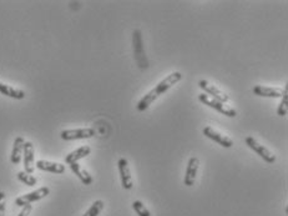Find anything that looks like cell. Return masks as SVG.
Returning <instances> with one entry per match:
<instances>
[{"instance_id":"1","label":"cell","mask_w":288,"mask_h":216,"mask_svg":"<svg viewBox=\"0 0 288 216\" xmlns=\"http://www.w3.org/2000/svg\"><path fill=\"white\" fill-rule=\"evenodd\" d=\"M181 79H182V74H181L180 71H175V73L170 74L169 76H166L164 80L160 81V83L157 84L154 89L150 90V91L147 92V94L145 95V96L142 97L139 102H137L136 109L139 110V112H145L146 109H149L150 105H151L152 102H154L155 100L160 96V95H162L164 92H166L167 90L171 89L175 84H177L178 81H181Z\"/></svg>"},{"instance_id":"2","label":"cell","mask_w":288,"mask_h":216,"mask_svg":"<svg viewBox=\"0 0 288 216\" xmlns=\"http://www.w3.org/2000/svg\"><path fill=\"white\" fill-rule=\"evenodd\" d=\"M198 100H200L202 104H205V105H207V106L212 107V109L217 110L218 113H221V114L226 115V117H228V118H234L237 115V112L233 109V107L228 106V105H226L225 102H221V101H218V100L213 99V97L208 96V95L205 94V92L198 95Z\"/></svg>"},{"instance_id":"3","label":"cell","mask_w":288,"mask_h":216,"mask_svg":"<svg viewBox=\"0 0 288 216\" xmlns=\"http://www.w3.org/2000/svg\"><path fill=\"white\" fill-rule=\"evenodd\" d=\"M244 141H246V145L248 146L249 149H252V150H253L254 153L259 156V158L263 159L266 163L273 164L274 161H276V156L272 154V151L269 150V149H267L264 145L259 144L254 138H252V136H247V138L244 139Z\"/></svg>"},{"instance_id":"4","label":"cell","mask_w":288,"mask_h":216,"mask_svg":"<svg viewBox=\"0 0 288 216\" xmlns=\"http://www.w3.org/2000/svg\"><path fill=\"white\" fill-rule=\"evenodd\" d=\"M49 194H50L49 187L43 186V187H40V189L35 190V191H32V192H29V194H25V195H22V196L17 197V200H15V205H18V206H20V207H24L25 205H32L33 202L39 201V200L44 199V197L48 196Z\"/></svg>"},{"instance_id":"5","label":"cell","mask_w":288,"mask_h":216,"mask_svg":"<svg viewBox=\"0 0 288 216\" xmlns=\"http://www.w3.org/2000/svg\"><path fill=\"white\" fill-rule=\"evenodd\" d=\"M96 134L95 129L93 128H84V129H70L61 131L60 136L63 140H79V139H90L94 138Z\"/></svg>"},{"instance_id":"6","label":"cell","mask_w":288,"mask_h":216,"mask_svg":"<svg viewBox=\"0 0 288 216\" xmlns=\"http://www.w3.org/2000/svg\"><path fill=\"white\" fill-rule=\"evenodd\" d=\"M134 37H132V40H134V53H135V58H136V61L139 63L140 68H147V60L146 56H145V51H144V45H142V37H141V32L139 29H136L134 32Z\"/></svg>"},{"instance_id":"7","label":"cell","mask_w":288,"mask_h":216,"mask_svg":"<svg viewBox=\"0 0 288 216\" xmlns=\"http://www.w3.org/2000/svg\"><path fill=\"white\" fill-rule=\"evenodd\" d=\"M198 86H200L201 89L205 91V94H207L208 96L213 97V99L218 100V101L225 102L226 104V102L230 100V96H228L226 92H223L222 90H220L217 86L213 85V84L208 83L207 80H200V83H198Z\"/></svg>"},{"instance_id":"8","label":"cell","mask_w":288,"mask_h":216,"mask_svg":"<svg viewBox=\"0 0 288 216\" xmlns=\"http://www.w3.org/2000/svg\"><path fill=\"white\" fill-rule=\"evenodd\" d=\"M202 133H203V135L207 136L208 139L213 140L215 143L220 144V145L222 146V148L230 149V148H232V146H233V140H232L230 136L225 135V134L218 133V131L213 129V128L206 127L205 129L202 130Z\"/></svg>"},{"instance_id":"9","label":"cell","mask_w":288,"mask_h":216,"mask_svg":"<svg viewBox=\"0 0 288 216\" xmlns=\"http://www.w3.org/2000/svg\"><path fill=\"white\" fill-rule=\"evenodd\" d=\"M120 171V177H121V185L125 190H130L134 186V181H132L131 171H130L129 161L125 158H120L119 163H117Z\"/></svg>"},{"instance_id":"10","label":"cell","mask_w":288,"mask_h":216,"mask_svg":"<svg viewBox=\"0 0 288 216\" xmlns=\"http://www.w3.org/2000/svg\"><path fill=\"white\" fill-rule=\"evenodd\" d=\"M198 166H200V160L196 156H192L190 158L187 164V168H186V173H185V179H183V182H185L186 186H192L195 184L196 176H197V171H198Z\"/></svg>"},{"instance_id":"11","label":"cell","mask_w":288,"mask_h":216,"mask_svg":"<svg viewBox=\"0 0 288 216\" xmlns=\"http://www.w3.org/2000/svg\"><path fill=\"white\" fill-rule=\"evenodd\" d=\"M24 169L25 173L33 174L35 169V163H34V145L30 141H25L24 144Z\"/></svg>"},{"instance_id":"12","label":"cell","mask_w":288,"mask_h":216,"mask_svg":"<svg viewBox=\"0 0 288 216\" xmlns=\"http://www.w3.org/2000/svg\"><path fill=\"white\" fill-rule=\"evenodd\" d=\"M254 95L263 97H282L284 89L281 87H271V86H263V85H256L252 89Z\"/></svg>"},{"instance_id":"13","label":"cell","mask_w":288,"mask_h":216,"mask_svg":"<svg viewBox=\"0 0 288 216\" xmlns=\"http://www.w3.org/2000/svg\"><path fill=\"white\" fill-rule=\"evenodd\" d=\"M35 165H37V168L39 169V170L48 171V173H53V174H63L64 171H65V166H64L63 164L53 163V161L38 160Z\"/></svg>"},{"instance_id":"14","label":"cell","mask_w":288,"mask_h":216,"mask_svg":"<svg viewBox=\"0 0 288 216\" xmlns=\"http://www.w3.org/2000/svg\"><path fill=\"white\" fill-rule=\"evenodd\" d=\"M90 153H91L90 146L84 145V146H81V148L76 149V150L71 151L69 155H66L65 163L68 164V165H70V164H74V163H78L79 160H81V159H84V158H86L88 155H90Z\"/></svg>"},{"instance_id":"15","label":"cell","mask_w":288,"mask_h":216,"mask_svg":"<svg viewBox=\"0 0 288 216\" xmlns=\"http://www.w3.org/2000/svg\"><path fill=\"white\" fill-rule=\"evenodd\" d=\"M24 144L25 140L23 136H18L14 140V145H13V150H12V156H10V160L14 165H18V164L22 161V155L23 151H24Z\"/></svg>"},{"instance_id":"16","label":"cell","mask_w":288,"mask_h":216,"mask_svg":"<svg viewBox=\"0 0 288 216\" xmlns=\"http://www.w3.org/2000/svg\"><path fill=\"white\" fill-rule=\"evenodd\" d=\"M69 166H70L71 171H73V173L81 180V182H83V184L91 185V182H93V177H91V175L89 174L88 171L85 170V169L81 168L80 164L74 163V164H70Z\"/></svg>"},{"instance_id":"17","label":"cell","mask_w":288,"mask_h":216,"mask_svg":"<svg viewBox=\"0 0 288 216\" xmlns=\"http://www.w3.org/2000/svg\"><path fill=\"white\" fill-rule=\"evenodd\" d=\"M0 92H2L3 95H7V96L13 97V99L22 100L25 97V92L23 91V90L17 89V87H13L3 83H0Z\"/></svg>"},{"instance_id":"18","label":"cell","mask_w":288,"mask_h":216,"mask_svg":"<svg viewBox=\"0 0 288 216\" xmlns=\"http://www.w3.org/2000/svg\"><path fill=\"white\" fill-rule=\"evenodd\" d=\"M18 179H19V181L24 182L27 186H35V185L38 184L37 177L33 176L32 174L25 173V171H19V173H18Z\"/></svg>"},{"instance_id":"19","label":"cell","mask_w":288,"mask_h":216,"mask_svg":"<svg viewBox=\"0 0 288 216\" xmlns=\"http://www.w3.org/2000/svg\"><path fill=\"white\" fill-rule=\"evenodd\" d=\"M104 206H105V205H104V201H101V200H96V201L93 202V205L89 207L88 211H86L83 216H98L101 211H103Z\"/></svg>"},{"instance_id":"20","label":"cell","mask_w":288,"mask_h":216,"mask_svg":"<svg viewBox=\"0 0 288 216\" xmlns=\"http://www.w3.org/2000/svg\"><path fill=\"white\" fill-rule=\"evenodd\" d=\"M287 110H288V92H287V87H284L283 95H282V100H281V102H279L278 109H277V114H278L279 117H286Z\"/></svg>"},{"instance_id":"21","label":"cell","mask_w":288,"mask_h":216,"mask_svg":"<svg viewBox=\"0 0 288 216\" xmlns=\"http://www.w3.org/2000/svg\"><path fill=\"white\" fill-rule=\"evenodd\" d=\"M132 209L135 210V212L139 216H151V212L149 211V209H147L140 200H136V201L132 202Z\"/></svg>"},{"instance_id":"22","label":"cell","mask_w":288,"mask_h":216,"mask_svg":"<svg viewBox=\"0 0 288 216\" xmlns=\"http://www.w3.org/2000/svg\"><path fill=\"white\" fill-rule=\"evenodd\" d=\"M5 215V194L0 191V216Z\"/></svg>"},{"instance_id":"23","label":"cell","mask_w":288,"mask_h":216,"mask_svg":"<svg viewBox=\"0 0 288 216\" xmlns=\"http://www.w3.org/2000/svg\"><path fill=\"white\" fill-rule=\"evenodd\" d=\"M32 210H33L32 205H25V206L23 207L22 211L19 212V215L18 216H29L30 212H32Z\"/></svg>"}]
</instances>
